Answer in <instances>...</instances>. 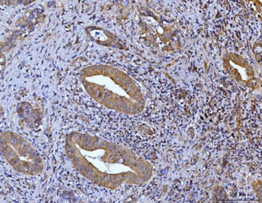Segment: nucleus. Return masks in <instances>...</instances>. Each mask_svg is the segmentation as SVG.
Masks as SVG:
<instances>
[{
	"mask_svg": "<svg viewBox=\"0 0 262 203\" xmlns=\"http://www.w3.org/2000/svg\"><path fill=\"white\" fill-rule=\"evenodd\" d=\"M1 152L11 167L27 175H38L43 170L41 157L25 138L14 132L1 135Z\"/></svg>",
	"mask_w": 262,
	"mask_h": 203,
	"instance_id": "f257e3e1",
	"label": "nucleus"
}]
</instances>
